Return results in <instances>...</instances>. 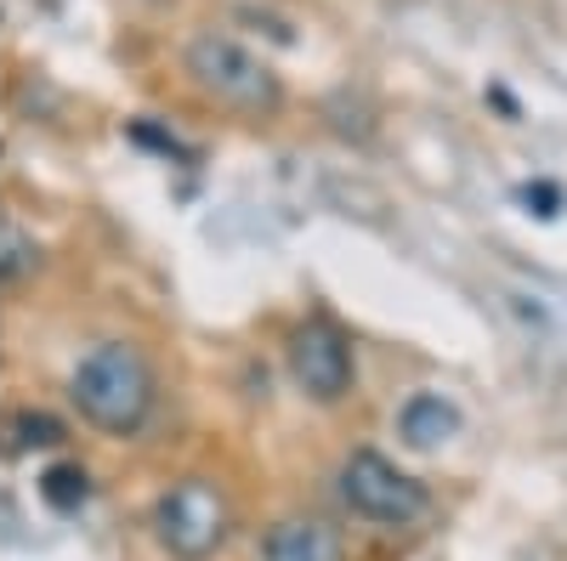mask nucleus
Segmentation results:
<instances>
[{
	"mask_svg": "<svg viewBox=\"0 0 567 561\" xmlns=\"http://www.w3.org/2000/svg\"><path fill=\"white\" fill-rule=\"evenodd\" d=\"M69 397H74L80 419H91L97 432L131 437V432L148 426V414H154V368L125 341H97L74 363Z\"/></svg>",
	"mask_w": 567,
	"mask_h": 561,
	"instance_id": "1",
	"label": "nucleus"
},
{
	"mask_svg": "<svg viewBox=\"0 0 567 561\" xmlns=\"http://www.w3.org/2000/svg\"><path fill=\"white\" fill-rule=\"evenodd\" d=\"M341 499L352 517H363L374 528H409L425 517V488L374 448H363L341 465Z\"/></svg>",
	"mask_w": 567,
	"mask_h": 561,
	"instance_id": "3",
	"label": "nucleus"
},
{
	"mask_svg": "<svg viewBox=\"0 0 567 561\" xmlns=\"http://www.w3.org/2000/svg\"><path fill=\"white\" fill-rule=\"evenodd\" d=\"M7 437H12V454H23V448H52V443H63V426L52 414H12V426H7Z\"/></svg>",
	"mask_w": 567,
	"mask_h": 561,
	"instance_id": "8",
	"label": "nucleus"
},
{
	"mask_svg": "<svg viewBox=\"0 0 567 561\" xmlns=\"http://www.w3.org/2000/svg\"><path fill=\"white\" fill-rule=\"evenodd\" d=\"M398 432H403L409 448L432 454V448H443V443L460 432V408H454L449 397H437V392H414V397L403 403V414H398Z\"/></svg>",
	"mask_w": 567,
	"mask_h": 561,
	"instance_id": "6",
	"label": "nucleus"
},
{
	"mask_svg": "<svg viewBox=\"0 0 567 561\" xmlns=\"http://www.w3.org/2000/svg\"><path fill=\"white\" fill-rule=\"evenodd\" d=\"M267 561H341V539L312 517H290L267 533Z\"/></svg>",
	"mask_w": 567,
	"mask_h": 561,
	"instance_id": "7",
	"label": "nucleus"
},
{
	"mask_svg": "<svg viewBox=\"0 0 567 561\" xmlns=\"http://www.w3.org/2000/svg\"><path fill=\"white\" fill-rule=\"evenodd\" d=\"M40 494L52 499L58 510H74V505L85 499V471H74V465H58V471H45Z\"/></svg>",
	"mask_w": 567,
	"mask_h": 561,
	"instance_id": "9",
	"label": "nucleus"
},
{
	"mask_svg": "<svg viewBox=\"0 0 567 561\" xmlns=\"http://www.w3.org/2000/svg\"><path fill=\"white\" fill-rule=\"evenodd\" d=\"M154 528H159V539H165L171 555H182V561H205V555L227 539V499H221L216 482L187 477V482H176V488L159 499Z\"/></svg>",
	"mask_w": 567,
	"mask_h": 561,
	"instance_id": "4",
	"label": "nucleus"
},
{
	"mask_svg": "<svg viewBox=\"0 0 567 561\" xmlns=\"http://www.w3.org/2000/svg\"><path fill=\"white\" fill-rule=\"evenodd\" d=\"M290 374L301 381L307 397L341 403L352 392V346H347V335L323 318L301 323V330L290 335Z\"/></svg>",
	"mask_w": 567,
	"mask_h": 561,
	"instance_id": "5",
	"label": "nucleus"
},
{
	"mask_svg": "<svg viewBox=\"0 0 567 561\" xmlns=\"http://www.w3.org/2000/svg\"><path fill=\"white\" fill-rule=\"evenodd\" d=\"M182 69H187V80H194L205 97H210L216 108H227V114L267 120V114L284 103L278 74L250 52V45H239V40L221 34V29H199L194 40H187Z\"/></svg>",
	"mask_w": 567,
	"mask_h": 561,
	"instance_id": "2",
	"label": "nucleus"
}]
</instances>
